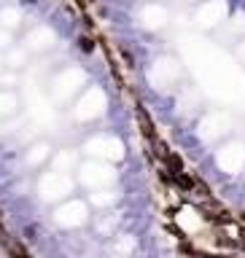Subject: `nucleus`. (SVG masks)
<instances>
[{"instance_id": "nucleus-1", "label": "nucleus", "mask_w": 245, "mask_h": 258, "mask_svg": "<svg viewBox=\"0 0 245 258\" xmlns=\"http://www.w3.org/2000/svg\"><path fill=\"white\" fill-rule=\"evenodd\" d=\"M68 191H70V180L62 172H52V175H46L43 180H40V197H43L46 202L62 199Z\"/></svg>"}, {"instance_id": "nucleus-2", "label": "nucleus", "mask_w": 245, "mask_h": 258, "mask_svg": "<svg viewBox=\"0 0 245 258\" xmlns=\"http://www.w3.org/2000/svg\"><path fill=\"white\" fill-rule=\"evenodd\" d=\"M86 221V207L81 205V202H68V205H62L60 210H57V223L62 226H81Z\"/></svg>"}, {"instance_id": "nucleus-3", "label": "nucleus", "mask_w": 245, "mask_h": 258, "mask_svg": "<svg viewBox=\"0 0 245 258\" xmlns=\"http://www.w3.org/2000/svg\"><path fill=\"white\" fill-rule=\"evenodd\" d=\"M84 81V73L81 70H73V68H68L65 73H60V76L54 78V92H57V97H68L70 92H76V84H81Z\"/></svg>"}, {"instance_id": "nucleus-4", "label": "nucleus", "mask_w": 245, "mask_h": 258, "mask_svg": "<svg viewBox=\"0 0 245 258\" xmlns=\"http://www.w3.org/2000/svg\"><path fill=\"white\" fill-rule=\"evenodd\" d=\"M54 30L52 27H35L27 35V51H46V48H52L54 46Z\"/></svg>"}, {"instance_id": "nucleus-5", "label": "nucleus", "mask_w": 245, "mask_h": 258, "mask_svg": "<svg viewBox=\"0 0 245 258\" xmlns=\"http://www.w3.org/2000/svg\"><path fill=\"white\" fill-rule=\"evenodd\" d=\"M19 24H22V11L19 8H3V11H0V30L14 32Z\"/></svg>"}, {"instance_id": "nucleus-6", "label": "nucleus", "mask_w": 245, "mask_h": 258, "mask_svg": "<svg viewBox=\"0 0 245 258\" xmlns=\"http://www.w3.org/2000/svg\"><path fill=\"white\" fill-rule=\"evenodd\" d=\"M173 180H175V185H178L181 191H191L194 185H197V180H194L189 172H178V175H173Z\"/></svg>"}, {"instance_id": "nucleus-7", "label": "nucleus", "mask_w": 245, "mask_h": 258, "mask_svg": "<svg viewBox=\"0 0 245 258\" xmlns=\"http://www.w3.org/2000/svg\"><path fill=\"white\" fill-rule=\"evenodd\" d=\"M14 108H16V100L11 94H0V118L3 116H8V113H14Z\"/></svg>"}, {"instance_id": "nucleus-8", "label": "nucleus", "mask_w": 245, "mask_h": 258, "mask_svg": "<svg viewBox=\"0 0 245 258\" xmlns=\"http://www.w3.org/2000/svg\"><path fill=\"white\" fill-rule=\"evenodd\" d=\"M11 51L14 48V32H8V30H0V51Z\"/></svg>"}, {"instance_id": "nucleus-9", "label": "nucleus", "mask_w": 245, "mask_h": 258, "mask_svg": "<svg viewBox=\"0 0 245 258\" xmlns=\"http://www.w3.org/2000/svg\"><path fill=\"white\" fill-rule=\"evenodd\" d=\"M46 153H48L46 145H38V148H32V156H27V161H30V164H38V161L46 159Z\"/></svg>"}, {"instance_id": "nucleus-10", "label": "nucleus", "mask_w": 245, "mask_h": 258, "mask_svg": "<svg viewBox=\"0 0 245 258\" xmlns=\"http://www.w3.org/2000/svg\"><path fill=\"white\" fill-rule=\"evenodd\" d=\"M8 64H11V68H22V64H24V54L11 48V54H8Z\"/></svg>"}, {"instance_id": "nucleus-11", "label": "nucleus", "mask_w": 245, "mask_h": 258, "mask_svg": "<svg viewBox=\"0 0 245 258\" xmlns=\"http://www.w3.org/2000/svg\"><path fill=\"white\" fill-rule=\"evenodd\" d=\"M237 250H245V226H237Z\"/></svg>"}, {"instance_id": "nucleus-12", "label": "nucleus", "mask_w": 245, "mask_h": 258, "mask_svg": "<svg viewBox=\"0 0 245 258\" xmlns=\"http://www.w3.org/2000/svg\"><path fill=\"white\" fill-rule=\"evenodd\" d=\"M0 68H3V62H0Z\"/></svg>"}]
</instances>
